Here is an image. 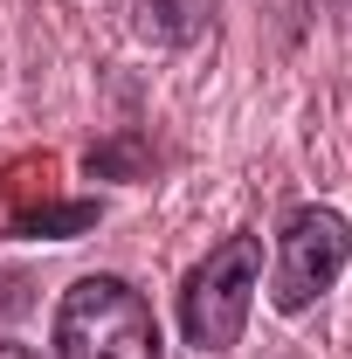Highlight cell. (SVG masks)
Returning a JSON list of instances; mask_svg holds the SVG:
<instances>
[{
    "instance_id": "cell-1",
    "label": "cell",
    "mask_w": 352,
    "mask_h": 359,
    "mask_svg": "<svg viewBox=\"0 0 352 359\" xmlns=\"http://www.w3.org/2000/svg\"><path fill=\"white\" fill-rule=\"evenodd\" d=\"M48 346H55V359H159L152 297L118 269L76 276L62 290V304H55Z\"/></svg>"
},
{
    "instance_id": "cell-2",
    "label": "cell",
    "mask_w": 352,
    "mask_h": 359,
    "mask_svg": "<svg viewBox=\"0 0 352 359\" xmlns=\"http://www.w3.org/2000/svg\"><path fill=\"white\" fill-rule=\"evenodd\" d=\"M256 290H263V235L235 228L180 283V332H187V346L201 359L235 353L242 332H249V311H256Z\"/></svg>"
},
{
    "instance_id": "cell-3",
    "label": "cell",
    "mask_w": 352,
    "mask_h": 359,
    "mask_svg": "<svg viewBox=\"0 0 352 359\" xmlns=\"http://www.w3.org/2000/svg\"><path fill=\"white\" fill-rule=\"evenodd\" d=\"M352 263V222L325 201H304L290 208L283 228H276V263H269V311L297 318L311 311Z\"/></svg>"
},
{
    "instance_id": "cell-4",
    "label": "cell",
    "mask_w": 352,
    "mask_h": 359,
    "mask_svg": "<svg viewBox=\"0 0 352 359\" xmlns=\"http://www.w3.org/2000/svg\"><path fill=\"white\" fill-rule=\"evenodd\" d=\"M104 222V201L62 194V159L55 152H14L0 166V228L7 235H48V242H76L83 228Z\"/></svg>"
},
{
    "instance_id": "cell-5",
    "label": "cell",
    "mask_w": 352,
    "mask_h": 359,
    "mask_svg": "<svg viewBox=\"0 0 352 359\" xmlns=\"http://www.w3.org/2000/svg\"><path fill=\"white\" fill-rule=\"evenodd\" d=\"M0 359H42L35 346H21V339H0Z\"/></svg>"
}]
</instances>
